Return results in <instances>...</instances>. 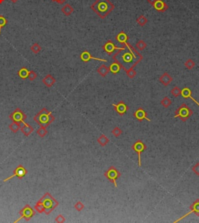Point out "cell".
<instances>
[{
	"label": "cell",
	"instance_id": "cell-42",
	"mask_svg": "<svg viewBox=\"0 0 199 223\" xmlns=\"http://www.w3.org/2000/svg\"><path fill=\"white\" fill-rule=\"evenodd\" d=\"M52 1L58 2V3H59V4H63V3L65 2V0H52Z\"/></svg>",
	"mask_w": 199,
	"mask_h": 223
},
{
	"label": "cell",
	"instance_id": "cell-35",
	"mask_svg": "<svg viewBox=\"0 0 199 223\" xmlns=\"http://www.w3.org/2000/svg\"><path fill=\"white\" fill-rule=\"evenodd\" d=\"M125 71H126V72H127V76H128L129 78L132 79V78H134L135 76H136V71L133 69V68H132V69H129L125 70Z\"/></svg>",
	"mask_w": 199,
	"mask_h": 223
},
{
	"label": "cell",
	"instance_id": "cell-16",
	"mask_svg": "<svg viewBox=\"0 0 199 223\" xmlns=\"http://www.w3.org/2000/svg\"><path fill=\"white\" fill-rule=\"evenodd\" d=\"M21 124H23L24 126L21 127L20 130H21V132H23V134H24L25 136L28 137L29 135H30V134H31L34 131V128L31 127L29 124L26 123L25 122H23Z\"/></svg>",
	"mask_w": 199,
	"mask_h": 223
},
{
	"label": "cell",
	"instance_id": "cell-36",
	"mask_svg": "<svg viewBox=\"0 0 199 223\" xmlns=\"http://www.w3.org/2000/svg\"><path fill=\"white\" fill-rule=\"evenodd\" d=\"M31 50L35 54H37V53H39L41 50V48L40 47L39 44H34V45L31 46Z\"/></svg>",
	"mask_w": 199,
	"mask_h": 223
},
{
	"label": "cell",
	"instance_id": "cell-13",
	"mask_svg": "<svg viewBox=\"0 0 199 223\" xmlns=\"http://www.w3.org/2000/svg\"><path fill=\"white\" fill-rule=\"evenodd\" d=\"M134 117L139 122H142L143 120H147L148 122H150L151 120L148 118L147 112L143 110L142 108H139L134 113Z\"/></svg>",
	"mask_w": 199,
	"mask_h": 223
},
{
	"label": "cell",
	"instance_id": "cell-14",
	"mask_svg": "<svg viewBox=\"0 0 199 223\" xmlns=\"http://www.w3.org/2000/svg\"><path fill=\"white\" fill-rule=\"evenodd\" d=\"M80 59L82 60V61H84V62H88L89 60L91 59H93V60H97V61H104V62H106L107 60L106 59H97V58H94L90 54L89 51H85L81 54L80 55Z\"/></svg>",
	"mask_w": 199,
	"mask_h": 223
},
{
	"label": "cell",
	"instance_id": "cell-44",
	"mask_svg": "<svg viewBox=\"0 0 199 223\" xmlns=\"http://www.w3.org/2000/svg\"><path fill=\"white\" fill-rule=\"evenodd\" d=\"M11 1H12V2H16L18 1V0H11Z\"/></svg>",
	"mask_w": 199,
	"mask_h": 223
},
{
	"label": "cell",
	"instance_id": "cell-17",
	"mask_svg": "<svg viewBox=\"0 0 199 223\" xmlns=\"http://www.w3.org/2000/svg\"><path fill=\"white\" fill-rule=\"evenodd\" d=\"M159 80H160V82H161L163 86H169L170 83L173 81V78H172L167 72H165L164 74H162V76H160Z\"/></svg>",
	"mask_w": 199,
	"mask_h": 223
},
{
	"label": "cell",
	"instance_id": "cell-5",
	"mask_svg": "<svg viewBox=\"0 0 199 223\" xmlns=\"http://www.w3.org/2000/svg\"><path fill=\"white\" fill-rule=\"evenodd\" d=\"M104 177L107 179V180L114 184L115 187H117V180L121 176V173L117 170L115 167H110L107 170L105 173H104Z\"/></svg>",
	"mask_w": 199,
	"mask_h": 223
},
{
	"label": "cell",
	"instance_id": "cell-20",
	"mask_svg": "<svg viewBox=\"0 0 199 223\" xmlns=\"http://www.w3.org/2000/svg\"><path fill=\"white\" fill-rule=\"evenodd\" d=\"M121 65H120L118 62H117V61L113 62L112 64L110 65V67H109L110 71H111V72L114 74L118 73V72L120 71V70H121Z\"/></svg>",
	"mask_w": 199,
	"mask_h": 223
},
{
	"label": "cell",
	"instance_id": "cell-8",
	"mask_svg": "<svg viewBox=\"0 0 199 223\" xmlns=\"http://www.w3.org/2000/svg\"><path fill=\"white\" fill-rule=\"evenodd\" d=\"M26 173H27V170L24 168V167H23L22 165H19V166L14 169V172H13V174H12L10 177H9L4 179V180H3V182H6V181L12 179L13 177H18L19 179H22L24 177L26 176Z\"/></svg>",
	"mask_w": 199,
	"mask_h": 223
},
{
	"label": "cell",
	"instance_id": "cell-28",
	"mask_svg": "<svg viewBox=\"0 0 199 223\" xmlns=\"http://www.w3.org/2000/svg\"><path fill=\"white\" fill-rule=\"evenodd\" d=\"M37 134H38L41 138H44V137L46 136V134H48V131H47L45 127H41V128L37 131Z\"/></svg>",
	"mask_w": 199,
	"mask_h": 223
},
{
	"label": "cell",
	"instance_id": "cell-3",
	"mask_svg": "<svg viewBox=\"0 0 199 223\" xmlns=\"http://www.w3.org/2000/svg\"><path fill=\"white\" fill-rule=\"evenodd\" d=\"M38 203H41L44 208V213L46 214H49L52 211L59 206V203L56 199H54L49 193L47 192L41 199L38 201Z\"/></svg>",
	"mask_w": 199,
	"mask_h": 223
},
{
	"label": "cell",
	"instance_id": "cell-41",
	"mask_svg": "<svg viewBox=\"0 0 199 223\" xmlns=\"http://www.w3.org/2000/svg\"><path fill=\"white\" fill-rule=\"evenodd\" d=\"M36 77H37V74L35 73L34 71H30V72H29V76H28L29 79H30V81H33V80H34L35 79H36Z\"/></svg>",
	"mask_w": 199,
	"mask_h": 223
},
{
	"label": "cell",
	"instance_id": "cell-30",
	"mask_svg": "<svg viewBox=\"0 0 199 223\" xmlns=\"http://www.w3.org/2000/svg\"><path fill=\"white\" fill-rule=\"evenodd\" d=\"M180 92H181V89H180V88H178V86H175L174 88H173V89H171L170 93L173 96L178 97V96H179L180 95Z\"/></svg>",
	"mask_w": 199,
	"mask_h": 223
},
{
	"label": "cell",
	"instance_id": "cell-25",
	"mask_svg": "<svg viewBox=\"0 0 199 223\" xmlns=\"http://www.w3.org/2000/svg\"><path fill=\"white\" fill-rule=\"evenodd\" d=\"M29 72H30V71H28L27 69H26V68H22V69H20V71H18V75H19V76H20V78L23 79H25L28 78Z\"/></svg>",
	"mask_w": 199,
	"mask_h": 223
},
{
	"label": "cell",
	"instance_id": "cell-39",
	"mask_svg": "<svg viewBox=\"0 0 199 223\" xmlns=\"http://www.w3.org/2000/svg\"><path fill=\"white\" fill-rule=\"evenodd\" d=\"M54 221L58 223H62V222H65V219L64 218V216H63L62 214H59V215L56 217V219H55Z\"/></svg>",
	"mask_w": 199,
	"mask_h": 223
},
{
	"label": "cell",
	"instance_id": "cell-40",
	"mask_svg": "<svg viewBox=\"0 0 199 223\" xmlns=\"http://www.w3.org/2000/svg\"><path fill=\"white\" fill-rule=\"evenodd\" d=\"M192 171L194 172L195 174H196L197 176H199V162H197V163L192 167Z\"/></svg>",
	"mask_w": 199,
	"mask_h": 223
},
{
	"label": "cell",
	"instance_id": "cell-4",
	"mask_svg": "<svg viewBox=\"0 0 199 223\" xmlns=\"http://www.w3.org/2000/svg\"><path fill=\"white\" fill-rule=\"evenodd\" d=\"M193 114L192 110H190L188 107V106H187V104H183L181 106H180L179 108L175 111V116L174 117H180L181 119L182 122H187L189 117H191Z\"/></svg>",
	"mask_w": 199,
	"mask_h": 223
},
{
	"label": "cell",
	"instance_id": "cell-27",
	"mask_svg": "<svg viewBox=\"0 0 199 223\" xmlns=\"http://www.w3.org/2000/svg\"><path fill=\"white\" fill-rule=\"evenodd\" d=\"M62 11L63 13H65V15L69 16V15H70L72 13L73 9L72 8L70 5L68 4V5H66V6H65L63 7L62 9Z\"/></svg>",
	"mask_w": 199,
	"mask_h": 223
},
{
	"label": "cell",
	"instance_id": "cell-33",
	"mask_svg": "<svg viewBox=\"0 0 199 223\" xmlns=\"http://www.w3.org/2000/svg\"><path fill=\"white\" fill-rule=\"evenodd\" d=\"M74 208H75V209H76V211H78V212H81L82 209H84L85 205L81 202H77L76 204H75V205H74Z\"/></svg>",
	"mask_w": 199,
	"mask_h": 223
},
{
	"label": "cell",
	"instance_id": "cell-18",
	"mask_svg": "<svg viewBox=\"0 0 199 223\" xmlns=\"http://www.w3.org/2000/svg\"><path fill=\"white\" fill-rule=\"evenodd\" d=\"M154 8L158 11L164 12L167 9V6L163 1L162 0H156V2L153 3Z\"/></svg>",
	"mask_w": 199,
	"mask_h": 223
},
{
	"label": "cell",
	"instance_id": "cell-24",
	"mask_svg": "<svg viewBox=\"0 0 199 223\" xmlns=\"http://www.w3.org/2000/svg\"><path fill=\"white\" fill-rule=\"evenodd\" d=\"M9 128L13 133H16L21 128V123L13 122V123L10 124L9 125Z\"/></svg>",
	"mask_w": 199,
	"mask_h": 223
},
{
	"label": "cell",
	"instance_id": "cell-6",
	"mask_svg": "<svg viewBox=\"0 0 199 223\" xmlns=\"http://www.w3.org/2000/svg\"><path fill=\"white\" fill-rule=\"evenodd\" d=\"M20 214V218L16 220L14 222H18L19 221H20L21 219H25V221L28 222L33 216H34L35 214H36V212H35L34 209H33L31 207H30L29 204H26L24 206V208H22L21 210L19 212Z\"/></svg>",
	"mask_w": 199,
	"mask_h": 223
},
{
	"label": "cell",
	"instance_id": "cell-21",
	"mask_svg": "<svg viewBox=\"0 0 199 223\" xmlns=\"http://www.w3.org/2000/svg\"><path fill=\"white\" fill-rule=\"evenodd\" d=\"M109 142H110V139L104 134H101V135L97 139V142L99 143L100 145H101L103 147H104V146H106L109 143Z\"/></svg>",
	"mask_w": 199,
	"mask_h": 223
},
{
	"label": "cell",
	"instance_id": "cell-32",
	"mask_svg": "<svg viewBox=\"0 0 199 223\" xmlns=\"http://www.w3.org/2000/svg\"><path fill=\"white\" fill-rule=\"evenodd\" d=\"M184 65L186 66L187 69H192L193 68L195 67V63L194 62L192 59H188L186 62L184 63Z\"/></svg>",
	"mask_w": 199,
	"mask_h": 223
},
{
	"label": "cell",
	"instance_id": "cell-26",
	"mask_svg": "<svg viewBox=\"0 0 199 223\" xmlns=\"http://www.w3.org/2000/svg\"><path fill=\"white\" fill-rule=\"evenodd\" d=\"M160 104H161V105H162L163 107H165V108H168L171 105V104H172V101H171V100L168 96H166V97H164L161 100Z\"/></svg>",
	"mask_w": 199,
	"mask_h": 223
},
{
	"label": "cell",
	"instance_id": "cell-43",
	"mask_svg": "<svg viewBox=\"0 0 199 223\" xmlns=\"http://www.w3.org/2000/svg\"><path fill=\"white\" fill-rule=\"evenodd\" d=\"M148 2H149V3H151L152 5H153L154 2H156V0H148Z\"/></svg>",
	"mask_w": 199,
	"mask_h": 223
},
{
	"label": "cell",
	"instance_id": "cell-31",
	"mask_svg": "<svg viewBox=\"0 0 199 223\" xmlns=\"http://www.w3.org/2000/svg\"><path fill=\"white\" fill-rule=\"evenodd\" d=\"M7 24V20L3 16H0V34H1V31L2 29Z\"/></svg>",
	"mask_w": 199,
	"mask_h": 223
},
{
	"label": "cell",
	"instance_id": "cell-15",
	"mask_svg": "<svg viewBox=\"0 0 199 223\" xmlns=\"http://www.w3.org/2000/svg\"><path fill=\"white\" fill-rule=\"evenodd\" d=\"M180 95H181L184 98H185V99H188V98H190V99H191V100L195 102V104H197L198 106H199V103L197 101V100H195V98L193 97L192 96H191V90H190L189 88H188V87H185V88H184L183 89H181V92H180Z\"/></svg>",
	"mask_w": 199,
	"mask_h": 223
},
{
	"label": "cell",
	"instance_id": "cell-12",
	"mask_svg": "<svg viewBox=\"0 0 199 223\" xmlns=\"http://www.w3.org/2000/svg\"><path fill=\"white\" fill-rule=\"evenodd\" d=\"M103 48H104V50L105 51L107 54H111L115 50H123V49H125V48H124V47L123 48H117V47H116V46L115 45V44L113 43L112 41H109L108 42H107V43L104 44Z\"/></svg>",
	"mask_w": 199,
	"mask_h": 223
},
{
	"label": "cell",
	"instance_id": "cell-38",
	"mask_svg": "<svg viewBox=\"0 0 199 223\" xmlns=\"http://www.w3.org/2000/svg\"><path fill=\"white\" fill-rule=\"evenodd\" d=\"M137 22H138V24H139V25H141V26H144L145 24V23L147 22V20H146V18H145V16H140V17L137 20Z\"/></svg>",
	"mask_w": 199,
	"mask_h": 223
},
{
	"label": "cell",
	"instance_id": "cell-23",
	"mask_svg": "<svg viewBox=\"0 0 199 223\" xmlns=\"http://www.w3.org/2000/svg\"><path fill=\"white\" fill-rule=\"evenodd\" d=\"M116 38H117V41L121 44H125L128 40V35L124 32H121L120 34H118Z\"/></svg>",
	"mask_w": 199,
	"mask_h": 223
},
{
	"label": "cell",
	"instance_id": "cell-1",
	"mask_svg": "<svg viewBox=\"0 0 199 223\" xmlns=\"http://www.w3.org/2000/svg\"><path fill=\"white\" fill-rule=\"evenodd\" d=\"M91 8L100 17L104 18L113 10L114 6L109 0H97Z\"/></svg>",
	"mask_w": 199,
	"mask_h": 223
},
{
	"label": "cell",
	"instance_id": "cell-45",
	"mask_svg": "<svg viewBox=\"0 0 199 223\" xmlns=\"http://www.w3.org/2000/svg\"><path fill=\"white\" fill-rule=\"evenodd\" d=\"M3 1H4V0H0V4H1V3H2V2H3Z\"/></svg>",
	"mask_w": 199,
	"mask_h": 223
},
{
	"label": "cell",
	"instance_id": "cell-19",
	"mask_svg": "<svg viewBox=\"0 0 199 223\" xmlns=\"http://www.w3.org/2000/svg\"><path fill=\"white\" fill-rule=\"evenodd\" d=\"M42 81H43V83H44L46 86L48 87L52 86L54 85V82H55L54 78H53V76H51V75H48L45 78L43 79V80Z\"/></svg>",
	"mask_w": 199,
	"mask_h": 223
},
{
	"label": "cell",
	"instance_id": "cell-37",
	"mask_svg": "<svg viewBox=\"0 0 199 223\" xmlns=\"http://www.w3.org/2000/svg\"><path fill=\"white\" fill-rule=\"evenodd\" d=\"M136 47L139 50L142 51V50H144V49L145 48V47H146V44H145L143 41H140L137 43Z\"/></svg>",
	"mask_w": 199,
	"mask_h": 223
},
{
	"label": "cell",
	"instance_id": "cell-10",
	"mask_svg": "<svg viewBox=\"0 0 199 223\" xmlns=\"http://www.w3.org/2000/svg\"><path fill=\"white\" fill-rule=\"evenodd\" d=\"M190 212L188 213H187L186 214H184L183 216H181L180 219H177L176 221H174V222H180V220H182L184 218H186L187 216H188L189 214L193 213V214H195V215H197V216H199V199H196V201L193 202V204L191 205H190Z\"/></svg>",
	"mask_w": 199,
	"mask_h": 223
},
{
	"label": "cell",
	"instance_id": "cell-34",
	"mask_svg": "<svg viewBox=\"0 0 199 223\" xmlns=\"http://www.w3.org/2000/svg\"><path fill=\"white\" fill-rule=\"evenodd\" d=\"M112 134L115 135V137H117V138H118V137L121 135V134H122V131H121V129L120 128H118V127H115L114 129H113L112 131Z\"/></svg>",
	"mask_w": 199,
	"mask_h": 223
},
{
	"label": "cell",
	"instance_id": "cell-2",
	"mask_svg": "<svg viewBox=\"0 0 199 223\" xmlns=\"http://www.w3.org/2000/svg\"><path fill=\"white\" fill-rule=\"evenodd\" d=\"M54 119L55 117L52 115V112L48 111L46 108L42 109L34 117V120L35 122H37V124H39L41 127H45V128H47L49 124L54 122Z\"/></svg>",
	"mask_w": 199,
	"mask_h": 223
},
{
	"label": "cell",
	"instance_id": "cell-9",
	"mask_svg": "<svg viewBox=\"0 0 199 223\" xmlns=\"http://www.w3.org/2000/svg\"><path fill=\"white\" fill-rule=\"evenodd\" d=\"M9 118L14 122L22 123V122H24V120L26 118V115L20 109L16 108L15 111H13V112L9 115Z\"/></svg>",
	"mask_w": 199,
	"mask_h": 223
},
{
	"label": "cell",
	"instance_id": "cell-11",
	"mask_svg": "<svg viewBox=\"0 0 199 223\" xmlns=\"http://www.w3.org/2000/svg\"><path fill=\"white\" fill-rule=\"evenodd\" d=\"M112 105L114 106V107H115V111H117V114L119 115H121V116L125 114L128 111V109H129V107L125 104V102L124 101H120L118 104H113Z\"/></svg>",
	"mask_w": 199,
	"mask_h": 223
},
{
	"label": "cell",
	"instance_id": "cell-7",
	"mask_svg": "<svg viewBox=\"0 0 199 223\" xmlns=\"http://www.w3.org/2000/svg\"><path fill=\"white\" fill-rule=\"evenodd\" d=\"M146 149V145L141 141L138 140L132 145V149L135 152H136L138 154V158H139V167H142V160H141V154Z\"/></svg>",
	"mask_w": 199,
	"mask_h": 223
},
{
	"label": "cell",
	"instance_id": "cell-22",
	"mask_svg": "<svg viewBox=\"0 0 199 223\" xmlns=\"http://www.w3.org/2000/svg\"><path fill=\"white\" fill-rule=\"evenodd\" d=\"M110 69L108 67H107L105 65H102L100 66V68L97 69V72L102 76V77H105V76L109 73Z\"/></svg>",
	"mask_w": 199,
	"mask_h": 223
},
{
	"label": "cell",
	"instance_id": "cell-29",
	"mask_svg": "<svg viewBox=\"0 0 199 223\" xmlns=\"http://www.w3.org/2000/svg\"><path fill=\"white\" fill-rule=\"evenodd\" d=\"M34 210L35 212H37L40 213V214L44 212V206L42 205L41 203H38V202H37L36 205L34 206Z\"/></svg>",
	"mask_w": 199,
	"mask_h": 223
}]
</instances>
